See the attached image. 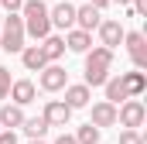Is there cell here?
Returning a JSON list of instances; mask_svg holds the SVG:
<instances>
[{"label": "cell", "instance_id": "7", "mask_svg": "<svg viewBox=\"0 0 147 144\" xmlns=\"http://www.w3.org/2000/svg\"><path fill=\"white\" fill-rule=\"evenodd\" d=\"M65 86H69V72L62 69V65H45L41 69V89L45 93H58Z\"/></svg>", "mask_w": 147, "mask_h": 144}, {"label": "cell", "instance_id": "9", "mask_svg": "<svg viewBox=\"0 0 147 144\" xmlns=\"http://www.w3.org/2000/svg\"><path fill=\"white\" fill-rule=\"evenodd\" d=\"M99 24H103V14H99L92 3H82V7H75V28H79V31L92 35Z\"/></svg>", "mask_w": 147, "mask_h": 144}, {"label": "cell", "instance_id": "28", "mask_svg": "<svg viewBox=\"0 0 147 144\" xmlns=\"http://www.w3.org/2000/svg\"><path fill=\"white\" fill-rule=\"evenodd\" d=\"M110 3H123V7H130V3H134V0H110Z\"/></svg>", "mask_w": 147, "mask_h": 144}, {"label": "cell", "instance_id": "19", "mask_svg": "<svg viewBox=\"0 0 147 144\" xmlns=\"http://www.w3.org/2000/svg\"><path fill=\"white\" fill-rule=\"evenodd\" d=\"M103 86H106V103H113V107H116V103H127V100H130V96H127V86H123V79H120V75L106 79Z\"/></svg>", "mask_w": 147, "mask_h": 144}, {"label": "cell", "instance_id": "20", "mask_svg": "<svg viewBox=\"0 0 147 144\" xmlns=\"http://www.w3.org/2000/svg\"><path fill=\"white\" fill-rule=\"evenodd\" d=\"M21 127H24V134H28L31 141H41V137L48 134V124H45V117H31V120H24Z\"/></svg>", "mask_w": 147, "mask_h": 144}, {"label": "cell", "instance_id": "29", "mask_svg": "<svg viewBox=\"0 0 147 144\" xmlns=\"http://www.w3.org/2000/svg\"><path fill=\"white\" fill-rule=\"evenodd\" d=\"M28 144H45V141H28Z\"/></svg>", "mask_w": 147, "mask_h": 144}, {"label": "cell", "instance_id": "25", "mask_svg": "<svg viewBox=\"0 0 147 144\" xmlns=\"http://www.w3.org/2000/svg\"><path fill=\"white\" fill-rule=\"evenodd\" d=\"M0 144H17V134L14 130H0Z\"/></svg>", "mask_w": 147, "mask_h": 144}, {"label": "cell", "instance_id": "14", "mask_svg": "<svg viewBox=\"0 0 147 144\" xmlns=\"http://www.w3.org/2000/svg\"><path fill=\"white\" fill-rule=\"evenodd\" d=\"M28 117H24V110L14 107V103H3L0 107V130H14V127H21Z\"/></svg>", "mask_w": 147, "mask_h": 144}, {"label": "cell", "instance_id": "13", "mask_svg": "<svg viewBox=\"0 0 147 144\" xmlns=\"http://www.w3.org/2000/svg\"><path fill=\"white\" fill-rule=\"evenodd\" d=\"M89 124H92L96 130L113 127V124H116V107H113V103H106V100H103V103H96V107H92V120H89Z\"/></svg>", "mask_w": 147, "mask_h": 144}, {"label": "cell", "instance_id": "1", "mask_svg": "<svg viewBox=\"0 0 147 144\" xmlns=\"http://www.w3.org/2000/svg\"><path fill=\"white\" fill-rule=\"evenodd\" d=\"M21 21H24V35H31L34 41H45L51 35V21H48V7L45 0H24L21 7Z\"/></svg>", "mask_w": 147, "mask_h": 144}, {"label": "cell", "instance_id": "4", "mask_svg": "<svg viewBox=\"0 0 147 144\" xmlns=\"http://www.w3.org/2000/svg\"><path fill=\"white\" fill-rule=\"evenodd\" d=\"M144 117H147V110H144L140 100H127V103H120V107H116V124H120V127H127V130L144 127Z\"/></svg>", "mask_w": 147, "mask_h": 144}, {"label": "cell", "instance_id": "26", "mask_svg": "<svg viewBox=\"0 0 147 144\" xmlns=\"http://www.w3.org/2000/svg\"><path fill=\"white\" fill-rule=\"evenodd\" d=\"M55 144H75V137H72V134H62V137H58Z\"/></svg>", "mask_w": 147, "mask_h": 144}, {"label": "cell", "instance_id": "23", "mask_svg": "<svg viewBox=\"0 0 147 144\" xmlns=\"http://www.w3.org/2000/svg\"><path fill=\"white\" fill-rule=\"evenodd\" d=\"M120 144H144L140 130H120Z\"/></svg>", "mask_w": 147, "mask_h": 144}, {"label": "cell", "instance_id": "22", "mask_svg": "<svg viewBox=\"0 0 147 144\" xmlns=\"http://www.w3.org/2000/svg\"><path fill=\"white\" fill-rule=\"evenodd\" d=\"M10 82H14V79H10V72L0 65V100H7V96H10Z\"/></svg>", "mask_w": 147, "mask_h": 144}, {"label": "cell", "instance_id": "17", "mask_svg": "<svg viewBox=\"0 0 147 144\" xmlns=\"http://www.w3.org/2000/svg\"><path fill=\"white\" fill-rule=\"evenodd\" d=\"M65 48H69V52H79V55H86V52L92 48V35H86V31L72 28V31L65 35Z\"/></svg>", "mask_w": 147, "mask_h": 144}, {"label": "cell", "instance_id": "18", "mask_svg": "<svg viewBox=\"0 0 147 144\" xmlns=\"http://www.w3.org/2000/svg\"><path fill=\"white\" fill-rule=\"evenodd\" d=\"M120 79H123V86H127V96H130V100H137V96L147 89V75H144V72H123Z\"/></svg>", "mask_w": 147, "mask_h": 144}, {"label": "cell", "instance_id": "11", "mask_svg": "<svg viewBox=\"0 0 147 144\" xmlns=\"http://www.w3.org/2000/svg\"><path fill=\"white\" fill-rule=\"evenodd\" d=\"M96 31H99V38H103V48H110V52H116V45H123V35H127L120 21H103Z\"/></svg>", "mask_w": 147, "mask_h": 144}, {"label": "cell", "instance_id": "24", "mask_svg": "<svg viewBox=\"0 0 147 144\" xmlns=\"http://www.w3.org/2000/svg\"><path fill=\"white\" fill-rule=\"evenodd\" d=\"M0 3H3L7 14H21V7H24V0H0Z\"/></svg>", "mask_w": 147, "mask_h": 144}, {"label": "cell", "instance_id": "12", "mask_svg": "<svg viewBox=\"0 0 147 144\" xmlns=\"http://www.w3.org/2000/svg\"><path fill=\"white\" fill-rule=\"evenodd\" d=\"M89 100H92V93H89V86H65V107L69 110H82V107H89Z\"/></svg>", "mask_w": 147, "mask_h": 144}, {"label": "cell", "instance_id": "6", "mask_svg": "<svg viewBox=\"0 0 147 144\" xmlns=\"http://www.w3.org/2000/svg\"><path fill=\"white\" fill-rule=\"evenodd\" d=\"M123 45H127V52H130V62L137 65V69H144L147 65V41L140 31H127L123 35Z\"/></svg>", "mask_w": 147, "mask_h": 144}, {"label": "cell", "instance_id": "3", "mask_svg": "<svg viewBox=\"0 0 147 144\" xmlns=\"http://www.w3.org/2000/svg\"><path fill=\"white\" fill-rule=\"evenodd\" d=\"M24 21H21V14H7V21H3V28H0V48L3 52H24Z\"/></svg>", "mask_w": 147, "mask_h": 144}, {"label": "cell", "instance_id": "27", "mask_svg": "<svg viewBox=\"0 0 147 144\" xmlns=\"http://www.w3.org/2000/svg\"><path fill=\"white\" fill-rule=\"evenodd\" d=\"M86 3H92V7H96V10H103V7H106V3H110V0H86Z\"/></svg>", "mask_w": 147, "mask_h": 144}, {"label": "cell", "instance_id": "2", "mask_svg": "<svg viewBox=\"0 0 147 144\" xmlns=\"http://www.w3.org/2000/svg\"><path fill=\"white\" fill-rule=\"evenodd\" d=\"M110 65H113V52L110 48H89L86 52V82L82 86H103L106 79H110Z\"/></svg>", "mask_w": 147, "mask_h": 144}, {"label": "cell", "instance_id": "21", "mask_svg": "<svg viewBox=\"0 0 147 144\" xmlns=\"http://www.w3.org/2000/svg\"><path fill=\"white\" fill-rule=\"evenodd\" d=\"M99 134L103 130H96L92 124H86V127H79L72 137H75V144H99Z\"/></svg>", "mask_w": 147, "mask_h": 144}, {"label": "cell", "instance_id": "10", "mask_svg": "<svg viewBox=\"0 0 147 144\" xmlns=\"http://www.w3.org/2000/svg\"><path fill=\"white\" fill-rule=\"evenodd\" d=\"M34 96H38V89H34V82L31 79H17V82H10V100H14V107H28V103H34Z\"/></svg>", "mask_w": 147, "mask_h": 144}, {"label": "cell", "instance_id": "15", "mask_svg": "<svg viewBox=\"0 0 147 144\" xmlns=\"http://www.w3.org/2000/svg\"><path fill=\"white\" fill-rule=\"evenodd\" d=\"M41 52H45V62H48V65H58V58L65 55V38L48 35L45 41H41Z\"/></svg>", "mask_w": 147, "mask_h": 144}, {"label": "cell", "instance_id": "5", "mask_svg": "<svg viewBox=\"0 0 147 144\" xmlns=\"http://www.w3.org/2000/svg\"><path fill=\"white\" fill-rule=\"evenodd\" d=\"M48 21H51V28L72 31V28H75V7L69 3V0H58L55 7H48Z\"/></svg>", "mask_w": 147, "mask_h": 144}, {"label": "cell", "instance_id": "16", "mask_svg": "<svg viewBox=\"0 0 147 144\" xmlns=\"http://www.w3.org/2000/svg\"><path fill=\"white\" fill-rule=\"evenodd\" d=\"M21 62H24V69L31 72H41L48 62H45V52H41V45H24V52H21Z\"/></svg>", "mask_w": 147, "mask_h": 144}, {"label": "cell", "instance_id": "8", "mask_svg": "<svg viewBox=\"0 0 147 144\" xmlns=\"http://www.w3.org/2000/svg\"><path fill=\"white\" fill-rule=\"evenodd\" d=\"M41 117H45V124H48V127H69V120H72V110L65 107L62 100H48Z\"/></svg>", "mask_w": 147, "mask_h": 144}]
</instances>
